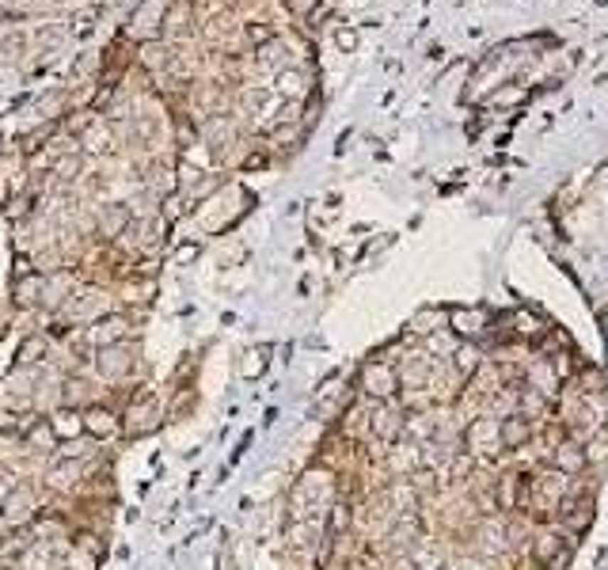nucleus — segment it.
Returning <instances> with one entry per match:
<instances>
[{
  "label": "nucleus",
  "instance_id": "obj_1",
  "mask_svg": "<svg viewBox=\"0 0 608 570\" xmlns=\"http://www.w3.org/2000/svg\"><path fill=\"white\" fill-rule=\"evenodd\" d=\"M126 331H129V320H126V316H103V320L92 323L87 338H92L99 350H107V346H118L122 338H126Z\"/></svg>",
  "mask_w": 608,
  "mask_h": 570
},
{
  "label": "nucleus",
  "instance_id": "obj_2",
  "mask_svg": "<svg viewBox=\"0 0 608 570\" xmlns=\"http://www.w3.org/2000/svg\"><path fill=\"white\" fill-rule=\"evenodd\" d=\"M35 517V495H31V487H16L12 495L4 502V521L8 525H27Z\"/></svg>",
  "mask_w": 608,
  "mask_h": 570
},
{
  "label": "nucleus",
  "instance_id": "obj_3",
  "mask_svg": "<svg viewBox=\"0 0 608 570\" xmlns=\"http://www.w3.org/2000/svg\"><path fill=\"white\" fill-rule=\"evenodd\" d=\"M365 392L377 399H392L395 396V372L384 365H365Z\"/></svg>",
  "mask_w": 608,
  "mask_h": 570
},
{
  "label": "nucleus",
  "instance_id": "obj_4",
  "mask_svg": "<svg viewBox=\"0 0 608 570\" xmlns=\"http://www.w3.org/2000/svg\"><path fill=\"white\" fill-rule=\"evenodd\" d=\"M114 430H118V422H114V414H110L107 407H87L84 411V434L107 437V434H114Z\"/></svg>",
  "mask_w": 608,
  "mask_h": 570
},
{
  "label": "nucleus",
  "instance_id": "obj_5",
  "mask_svg": "<svg viewBox=\"0 0 608 570\" xmlns=\"http://www.w3.org/2000/svg\"><path fill=\"white\" fill-rule=\"evenodd\" d=\"M50 430H53V437H76V434H84V414H76V411H58L50 419Z\"/></svg>",
  "mask_w": 608,
  "mask_h": 570
},
{
  "label": "nucleus",
  "instance_id": "obj_6",
  "mask_svg": "<svg viewBox=\"0 0 608 570\" xmlns=\"http://www.w3.org/2000/svg\"><path fill=\"white\" fill-rule=\"evenodd\" d=\"M99 372L110 377V380H118L122 372H129V357H122L118 346H107L103 354H99Z\"/></svg>",
  "mask_w": 608,
  "mask_h": 570
},
{
  "label": "nucleus",
  "instance_id": "obj_7",
  "mask_svg": "<svg viewBox=\"0 0 608 570\" xmlns=\"http://www.w3.org/2000/svg\"><path fill=\"white\" fill-rule=\"evenodd\" d=\"M528 437H533V426H528L525 419H506V426H502V445L506 448H521Z\"/></svg>",
  "mask_w": 608,
  "mask_h": 570
},
{
  "label": "nucleus",
  "instance_id": "obj_8",
  "mask_svg": "<svg viewBox=\"0 0 608 570\" xmlns=\"http://www.w3.org/2000/svg\"><path fill=\"white\" fill-rule=\"evenodd\" d=\"M42 293V278L38 274H19L16 278V304H35Z\"/></svg>",
  "mask_w": 608,
  "mask_h": 570
},
{
  "label": "nucleus",
  "instance_id": "obj_9",
  "mask_svg": "<svg viewBox=\"0 0 608 570\" xmlns=\"http://www.w3.org/2000/svg\"><path fill=\"white\" fill-rule=\"evenodd\" d=\"M168 61H171V53H168V46H164V42H145V46H141V65H145V69H168Z\"/></svg>",
  "mask_w": 608,
  "mask_h": 570
},
{
  "label": "nucleus",
  "instance_id": "obj_10",
  "mask_svg": "<svg viewBox=\"0 0 608 570\" xmlns=\"http://www.w3.org/2000/svg\"><path fill=\"white\" fill-rule=\"evenodd\" d=\"M76 479H80V464H58L50 471V487L53 490H69V487H76Z\"/></svg>",
  "mask_w": 608,
  "mask_h": 570
},
{
  "label": "nucleus",
  "instance_id": "obj_11",
  "mask_svg": "<svg viewBox=\"0 0 608 570\" xmlns=\"http://www.w3.org/2000/svg\"><path fill=\"white\" fill-rule=\"evenodd\" d=\"M42 354H46V343H42L38 335H31L27 343L19 346V354H16V361H19V365H31V361H38Z\"/></svg>",
  "mask_w": 608,
  "mask_h": 570
},
{
  "label": "nucleus",
  "instance_id": "obj_12",
  "mask_svg": "<svg viewBox=\"0 0 608 570\" xmlns=\"http://www.w3.org/2000/svg\"><path fill=\"white\" fill-rule=\"evenodd\" d=\"M160 12H164L160 0H145V4H141L137 12H134V27H149V19H152V16H160Z\"/></svg>",
  "mask_w": 608,
  "mask_h": 570
},
{
  "label": "nucleus",
  "instance_id": "obj_13",
  "mask_svg": "<svg viewBox=\"0 0 608 570\" xmlns=\"http://www.w3.org/2000/svg\"><path fill=\"white\" fill-rule=\"evenodd\" d=\"M559 464H562V468H570V471H578V468L585 464V456H582L574 445H559Z\"/></svg>",
  "mask_w": 608,
  "mask_h": 570
},
{
  "label": "nucleus",
  "instance_id": "obj_14",
  "mask_svg": "<svg viewBox=\"0 0 608 570\" xmlns=\"http://www.w3.org/2000/svg\"><path fill=\"white\" fill-rule=\"evenodd\" d=\"M301 84H304V76L293 72V69H285V72L278 76V87H282L285 95H297V92H301Z\"/></svg>",
  "mask_w": 608,
  "mask_h": 570
},
{
  "label": "nucleus",
  "instance_id": "obj_15",
  "mask_svg": "<svg viewBox=\"0 0 608 570\" xmlns=\"http://www.w3.org/2000/svg\"><path fill=\"white\" fill-rule=\"evenodd\" d=\"M335 42H338V50L353 53V50H358V31H353V27H338L335 31Z\"/></svg>",
  "mask_w": 608,
  "mask_h": 570
},
{
  "label": "nucleus",
  "instance_id": "obj_16",
  "mask_svg": "<svg viewBox=\"0 0 608 570\" xmlns=\"http://www.w3.org/2000/svg\"><path fill=\"white\" fill-rule=\"evenodd\" d=\"M247 38L255 42V46H267V42L274 38V27H267V23H247Z\"/></svg>",
  "mask_w": 608,
  "mask_h": 570
},
{
  "label": "nucleus",
  "instance_id": "obj_17",
  "mask_svg": "<svg viewBox=\"0 0 608 570\" xmlns=\"http://www.w3.org/2000/svg\"><path fill=\"white\" fill-rule=\"evenodd\" d=\"M316 4H319V0H285V8H289L293 16H312Z\"/></svg>",
  "mask_w": 608,
  "mask_h": 570
},
{
  "label": "nucleus",
  "instance_id": "obj_18",
  "mask_svg": "<svg viewBox=\"0 0 608 570\" xmlns=\"http://www.w3.org/2000/svg\"><path fill=\"white\" fill-rule=\"evenodd\" d=\"M521 100H525V92H521V87H510V92H498L491 103H498V107H513V103H521Z\"/></svg>",
  "mask_w": 608,
  "mask_h": 570
},
{
  "label": "nucleus",
  "instance_id": "obj_19",
  "mask_svg": "<svg viewBox=\"0 0 608 570\" xmlns=\"http://www.w3.org/2000/svg\"><path fill=\"white\" fill-rule=\"evenodd\" d=\"M122 225H126V210H110V213H107V221H103V228H107V236H114V232H118Z\"/></svg>",
  "mask_w": 608,
  "mask_h": 570
},
{
  "label": "nucleus",
  "instance_id": "obj_20",
  "mask_svg": "<svg viewBox=\"0 0 608 570\" xmlns=\"http://www.w3.org/2000/svg\"><path fill=\"white\" fill-rule=\"evenodd\" d=\"M61 38H65V27H46V31L38 35V42H46V46H58Z\"/></svg>",
  "mask_w": 608,
  "mask_h": 570
},
{
  "label": "nucleus",
  "instance_id": "obj_21",
  "mask_svg": "<svg viewBox=\"0 0 608 570\" xmlns=\"http://www.w3.org/2000/svg\"><path fill=\"white\" fill-rule=\"evenodd\" d=\"M517 323H521V327H517L521 335H536V331H540V327H536V320H533L528 312H521V316H517Z\"/></svg>",
  "mask_w": 608,
  "mask_h": 570
},
{
  "label": "nucleus",
  "instance_id": "obj_22",
  "mask_svg": "<svg viewBox=\"0 0 608 570\" xmlns=\"http://www.w3.org/2000/svg\"><path fill=\"white\" fill-rule=\"evenodd\" d=\"M350 521V513H346V506H335V513H331V529H342V525Z\"/></svg>",
  "mask_w": 608,
  "mask_h": 570
},
{
  "label": "nucleus",
  "instance_id": "obj_23",
  "mask_svg": "<svg viewBox=\"0 0 608 570\" xmlns=\"http://www.w3.org/2000/svg\"><path fill=\"white\" fill-rule=\"evenodd\" d=\"M262 163H267V156H262V152H255V156H247V168H262Z\"/></svg>",
  "mask_w": 608,
  "mask_h": 570
}]
</instances>
